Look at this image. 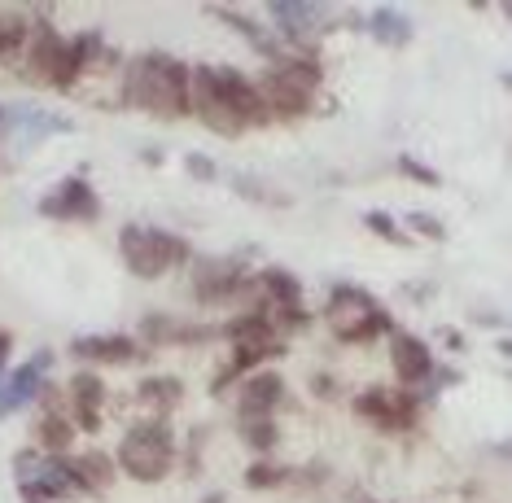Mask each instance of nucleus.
Segmentation results:
<instances>
[{"mask_svg":"<svg viewBox=\"0 0 512 503\" xmlns=\"http://www.w3.org/2000/svg\"><path fill=\"white\" fill-rule=\"evenodd\" d=\"M241 434H246V447L254 451H272L276 442H281V429H276V420H237Z\"/></svg>","mask_w":512,"mask_h":503,"instance_id":"nucleus-26","label":"nucleus"},{"mask_svg":"<svg viewBox=\"0 0 512 503\" xmlns=\"http://www.w3.org/2000/svg\"><path fill=\"white\" fill-rule=\"evenodd\" d=\"M189 114H197V119L211 127V132H219V136H241L246 132L237 114L215 97V66H193L189 70Z\"/></svg>","mask_w":512,"mask_h":503,"instance_id":"nucleus-9","label":"nucleus"},{"mask_svg":"<svg viewBox=\"0 0 512 503\" xmlns=\"http://www.w3.org/2000/svg\"><path fill=\"white\" fill-rule=\"evenodd\" d=\"M202 503H228V495H219V490H215V495H206Z\"/></svg>","mask_w":512,"mask_h":503,"instance_id":"nucleus-34","label":"nucleus"},{"mask_svg":"<svg viewBox=\"0 0 512 503\" xmlns=\"http://www.w3.org/2000/svg\"><path fill=\"white\" fill-rule=\"evenodd\" d=\"M97 57H101V35L97 31H84V35H75V40H66L62 53H57V62H53V70H49V88L71 92L79 84V75H84Z\"/></svg>","mask_w":512,"mask_h":503,"instance_id":"nucleus-13","label":"nucleus"},{"mask_svg":"<svg viewBox=\"0 0 512 503\" xmlns=\"http://www.w3.org/2000/svg\"><path fill=\"white\" fill-rule=\"evenodd\" d=\"M250 285L254 280L246 276V263L241 259H202V263H193V294H197V302L219 307V302H232L237 294H246Z\"/></svg>","mask_w":512,"mask_h":503,"instance_id":"nucleus-7","label":"nucleus"},{"mask_svg":"<svg viewBox=\"0 0 512 503\" xmlns=\"http://www.w3.org/2000/svg\"><path fill=\"white\" fill-rule=\"evenodd\" d=\"M390 368H394V377H399L403 390H416V385H425L434 377L438 364H434V350H429L421 337L394 329L390 333Z\"/></svg>","mask_w":512,"mask_h":503,"instance_id":"nucleus-11","label":"nucleus"},{"mask_svg":"<svg viewBox=\"0 0 512 503\" xmlns=\"http://www.w3.org/2000/svg\"><path fill=\"white\" fill-rule=\"evenodd\" d=\"M232 184H237V193H241V197H250V202H276V197L267 193L259 180H250V175H237ZM276 206H289V202H276Z\"/></svg>","mask_w":512,"mask_h":503,"instance_id":"nucleus-31","label":"nucleus"},{"mask_svg":"<svg viewBox=\"0 0 512 503\" xmlns=\"http://www.w3.org/2000/svg\"><path fill=\"white\" fill-rule=\"evenodd\" d=\"M399 171L407 175V180H416V184H429V189H438L442 184V175L434 167H425L421 158H412V154H399Z\"/></svg>","mask_w":512,"mask_h":503,"instance_id":"nucleus-30","label":"nucleus"},{"mask_svg":"<svg viewBox=\"0 0 512 503\" xmlns=\"http://www.w3.org/2000/svg\"><path fill=\"white\" fill-rule=\"evenodd\" d=\"M31 40V18L22 14H0V62H9V57H18L27 49Z\"/></svg>","mask_w":512,"mask_h":503,"instance_id":"nucleus-25","label":"nucleus"},{"mask_svg":"<svg viewBox=\"0 0 512 503\" xmlns=\"http://www.w3.org/2000/svg\"><path fill=\"white\" fill-rule=\"evenodd\" d=\"M184 167H189V175H193V180H215V162L211 158H206V154H184Z\"/></svg>","mask_w":512,"mask_h":503,"instance_id":"nucleus-32","label":"nucleus"},{"mask_svg":"<svg viewBox=\"0 0 512 503\" xmlns=\"http://www.w3.org/2000/svg\"><path fill=\"white\" fill-rule=\"evenodd\" d=\"M40 215L53 219V224H66V219H97L101 202L84 175H71V180L53 184V189L40 197Z\"/></svg>","mask_w":512,"mask_h":503,"instance_id":"nucleus-10","label":"nucleus"},{"mask_svg":"<svg viewBox=\"0 0 512 503\" xmlns=\"http://www.w3.org/2000/svg\"><path fill=\"white\" fill-rule=\"evenodd\" d=\"M285 482H289V469H281V464H272V460H259V464H250V469H246V486L250 490L285 486Z\"/></svg>","mask_w":512,"mask_h":503,"instance_id":"nucleus-27","label":"nucleus"},{"mask_svg":"<svg viewBox=\"0 0 512 503\" xmlns=\"http://www.w3.org/2000/svg\"><path fill=\"white\" fill-rule=\"evenodd\" d=\"M215 97L237 114L241 127H267L272 123V114H267V105L259 97V84H254L250 75H241L237 66H215Z\"/></svg>","mask_w":512,"mask_h":503,"instance_id":"nucleus-8","label":"nucleus"},{"mask_svg":"<svg viewBox=\"0 0 512 503\" xmlns=\"http://www.w3.org/2000/svg\"><path fill=\"white\" fill-rule=\"evenodd\" d=\"M281 399H285L281 372H272V368L254 372V377H246V385H241V394H237V420H272Z\"/></svg>","mask_w":512,"mask_h":503,"instance_id":"nucleus-15","label":"nucleus"},{"mask_svg":"<svg viewBox=\"0 0 512 503\" xmlns=\"http://www.w3.org/2000/svg\"><path fill=\"white\" fill-rule=\"evenodd\" d=\"M368 31H372V40L386 44V49H403V44H412V18H407L403 9H394V5L372 9Z\"/></svg>","mask_w":512,"mask_h":503,"instance_id":"nucleus-21","label":"nucleus"},{"mask_svg":"<svg viewBox=\"0 0 512 503\" xmlns=\"http://www.w3.org/2000/svg\"><path fill=\"white\" fill-rule=\"evenodd\" d=\"M407 228L425 241H447V224H442L438 215H429V210H412V215H407Z\"/></svg>","mask_w":512,"mask_h":503,"instance_id":"nucleus-28","label":"nucleus"},{"mask_svg":"<svg viewBox=\"0 0 512 503\" xmlns=\"http://www.w3.org/2000/svg\"><path fill=\"white\" fill-rule=\"evenodd\" d=\"M71 355L84 359V364L119 368V364H132V359H141V342H136L132 333H92V337H75Z\"/></svg>","mask_w":512,"mask_h":503,"instance_id":"nucleus-14","label":"nucleus"},{"mask_svg":"<svg viewBox=\"0 0 512 503\" xmlns=\"http://www.w3.org/2000/svg\"><path fill=\"white\" fill-rule=\"evenodd\" d=\"M62 35H57L49 22H36L31 27V40H27V75L31 79H40V84H49V70H53V62H57V53H62Z\"/></svg>","mask_w":512,"mask_h":503,"instance_id":"nucleus-19","label":"nucleus"},{"mask_svg":"<svg viewBox=\"0 0 512 503\" xmlns=\"http://www.w3.org/2000/svg\"><path fill=\"white\" fill-rule=\"evenodd\" d=\"M324 324L333 329L337 342H372L381 333H394V320L377 307V298L359 285H337L329 307H324Z\"/></svg>","mask_w":512,"mask_h":503,"instance_id":"nucleus-5","label":"nucleus"},{"mask_svg":"<svg viewBox=\"0 0 512 503\" xmlns=\"http://www.w3.org/2000/svg\"><path fill=\"white\" fill-rule=\"evenodd\" d=\"M123 101L158 119H184L189 114V66L167 53L132 57L123 75Z\"/></svg>","mask_w":512,"mask_h":503,"instance_id":"nucleus-1","label":"nucleus"},{"mask_svg":"<svg viewBox=\"0 0 512 503\" xmlns=\"http://www.w3.org/2000/svg\"><path fill=\"white\" fill-rule=\"evenodd\" d=\"M119 254H123V263L132 267V276L158 280V276H167L171 267L189 263L193 259V245L184 237H176V232H167V228L127 224L119 232Z\"/></svg>","mask_w":512,"mask_h":503,"instance_id":"nucleus-4","label":"nucleus"},{"mask_svg":"<svg viewBox=\"0 0 512 503\" xmlns=\"http://www.w3.org/2000/svg\"><path fill=\"white\" fill-rule=\"evenodd\" d=\"M364 228H368V232H377V237H381V241H390V245H403V241H407L403 232H399V224H394L386 210H368V215H364Z\"/></svg>","mask_w":512,"mask_h":503,"instance_id":"nucleus-29","label":"nucleus"},{"mask_svg":"<svg viewBox=\"0 0 512 503\" xmlns=\"http://www.w3.org/2000/svg\"><path fill=\"white\" fill-rule=\"evenodd\" d=\"M259 84V97L267 105V114H281V119H302L316 101V92L324 88V70L311 53H281L276 62H267Z\"/></svg>","mask_w":512,"mask_h":503,"instance_id":"nucleus-2","label":"nucleus"},{"mask_svg":"<svg viewBox=\"0 0 512 503\" xmlns=\"http://www.w3.org/2000/svg\"><path fill=\"white\" fill-rule=\"evenodd\" d=\"M114 464H119V473H127L141 486L162 482L171 473V464H176V438H171L167 420H145V425L127 429Z\"/></svg>","mask_w":512,"mask_h":503,"instance_id":"nucleus-3","label":"nucleus"},{"mask_svg":"<svg viewBox=\"0 0 512 503\" xmlns=\"http://www.w3.org/2000/svg\"><path fill=\"white\" fill-rule=\"evenodd\" d=\"M359 420H368V425L377 429H412L416 425V412H421V399H416L412 390H386V385H372L364 390L359 399L351 403Z\"/></svg>","mask_w":512,"mask_h":503,"instance_id":"nucleus-6","label":"nucleus"},{"mask_svg":"<svg viewBox=\"0 0 512 503\" xmlns=\"http://www.w3.org/2000/svg\"><path fill=\"white\" fill-rule=\"evenodd\" d=\"M324 5H302V0H272L267 5V18H272V27L285 35L294 49H311V40H316V31L324 27Z\"/></svg>","mask_w":512,"mask_h":503,"instance_id":"nucleus-12","label":"nucleus"},{"mask_svg":"<svg viewBox=\"0 0 512 503\" xmlns=\"http://www.w3.org/2000/svg\"><path fill=\"white\" fill-rule=\"evenodd\" d=\"M0 119H5V110H0Z\"/></svg>","mask_w":512,"mask_h":503,"instance_id":"nucleus-35","label":"nucleus"},{"mask_svg":"<svg viewBox=\"0 0 512 503\" xmlns=\"http://www.w3.org/2000/svg\"><path fill=\"white\" fill-rule=\"evenodd\" d=\"M215 14L219 18H224L228 22V27L232 31H241V35H246V40L254 44V49H259L263 57H267V62H276V57H281V44H276L272 40V35H267V27H259V22H254V18H246V14H237V9H215Z\"/></svg>","mask_w":512,"mask_h":503,"instance_id":"nucleus-24","label":"nucleus"},{"mask_svg":"<svg viewBox=\"0 0 512 503\" xmlns=\"http://www.w3.org/2000/svg\"><path fill=\"white\" fill-rule=\"evenodd\" d=\"M259 289H263V307H276V311H294L302 307V280L285 267H267L259 276Z\"/></svg>","mask_w":512,"mask_h":503,"instance_id":"nucleus-20","label":"nucleus"},{"mask_svg":"<svg viewBox=\"0 0 512 503\" xmlns=\"http://www.w3.org/2000/svg\"><path fill=\"white\" fill-rule=\"evenodd\" d=\"M66 464H71V477H75L79 495L110 490L114 477H119V464H114V455H106V451H84V455H75V460H66Z\"/></svg>","mask_w":512,"mask_h":503,"instance_id":"nucleus-18","label":"nucleus"},{"mask_svg":"<svg viewBox=\"0 0 512 503\" xmlns=\"http://www.w3.org/2000/svg\"><path fill=\"white\" fill-rule=\"evenodd\" d=\"M53 364V355L49 350H40L36 359H31L27 368H18L14 377H0V416H14L22 403H31V399H40V390H44V372H49Z\"/></svg>","mask_w":512,"mask_h":503,"instance_id":"nucleus-16","label":"nucleus"},{"mask_svg":"<svg viewBox=\"0 0 512 503\" xmlns=\"http://www.w3.org/2000/svg\"><path fill=\"white\" fill-rule=\"evenodd\" d=\"M136 403L154 407V412H171V407L184 403V381L180 377H167V372H158V377H145L136 385Z\"/></svg>","mask_w":512,"mask_h":503,"instance_id":"nucleus-22","label":"nucleus"},{"mask_svg":"<svg viewBox=\"0 0 512 503\" xmlns=\"http://www.w3.org/2000/svg\"><path fill=\"white\" fill-rule=\"evenodd\" d=\"M71 425L75 429H84V434H97L101 429V403H106V385H101V377L97 372H75L71 377Z\"/></svg>","mask_w":512,"mask_h":503,"instance_id":"nucleus-17","label":"nucleus"},{"mask_svg":"<svg viewBox=\"0 0 512 503\" xmlns=\"http://www.w3.org/2000/svg\"><path fill=\"white\" fill-rule=\"evenodd\" d=\"M9 355H14V333L0 329V377H5V368H9Z\"/></svg>","mask_w":512,"mask_h":503,"instance_id":"nucleus-33","label":"nucleus"},{"mask_svg":"<svg viewBox=\"0 0 512 503\" xmlns=\"http://www.w3.org/2000/svg\"><path fill=\"white\" fill-rule=\"evenodd\" d=\"M75 434L79 429L71 425V416H62V412H44L40 425H36V438H40L44 455H66L71 451V442H75Z\"/></svg>","mask_w":512,"mask_h":503,"instance_id":"nucleus-23","label":"nucleus"}]
</instances>
